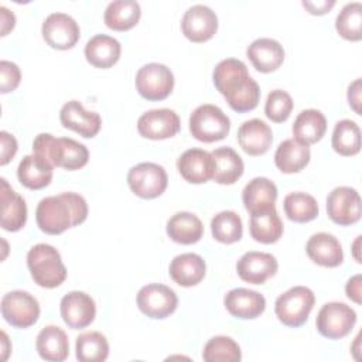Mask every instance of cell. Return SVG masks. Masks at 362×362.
<instances>
[{"mask_svg": "<svg viewBox=\"0 0 362 362\" xmlns=\"http://www.w3.org/2000/svg\"><path fill=\"white\" fill-rule=\"evenodd\" d=\"M284 214L290 221L294 222H310L317 218L320 208L317 199L307 192H290L283 199Z\"/></svg>", "mask_w": 362, "mask_h": 362, "instance_id": "obj_38", "label": "cell"}, {"mask_svg": "<svg viewBox=\"0 0 362 362\" xmlns=\"http://www.w3.org/2000/svg\"><path fill=\"white\" fill-rule=\"evenodd\" d=\"M59 120L65 129H71L86 139L95 137L102 127L99 113L86 110L79 100H69L64 103L59 110Z\"/></svg>", "mask_w": 362, "mask_h": 362, "instance_id": "obj_18", "label": "cell"}, {"mask_svg": "<svg viewBox=\"0 0 362 362\" xmlns=\"http://www.w3.org/2000/svg\"><path fill=\"white\" fill-rule=\"evenodd\" d=\"M338 34L349 41L362 38V4L359 1L346 3L335 18Z\"/></svg>", "mask_w": 362, "mask_h": 362, "instance_id": "obj_40", "label": "cell"}, {"mask_svg": "<svg viewBox=\"0 0 362 362\" xmlns=\"http://www.w3.org/2000/svg\"><path fill=\"white\" fill-rule=\"evenodd\" d=\"M229 130V117L221 107L215 105H199L189 116V132L199 141L214 143L222 140L228 136Z\"/></svg>", "mask_w": 362, "mask_h": 362, "instance_id": "obj_6", "label": "cell"}, {"mask_svg": "<svg viewBox=\"0 0 362 362\" xmlns=\"http://www.w3.org/2000/svg\"><path fill=\"white\" fill-rule=\"evenodd\" d=\"M332 148L341 156H355L361 150V129L356 122L342 119L335 123L332 137Z\"/></svg>", "mask_w": 362, "mask_h": 362, "instance_id": "obj_36", "label": "cell"}, {"mask_svg": "<svg viewBox=\"0 0 362 362\" xmlns=\"http://www.w3.org/2000/svg\"><path fill=\"white\" fill-rule=\"evenodd\" d=\"M356 324V313L348 304L341 301L325 303L315 318L318 332L328 339L346 337Z\"/></svg>", "mask_w": 362, "mask_h": 362, "instance_id": "obj_7", "label": "cell"}, {"mask_svg": "<svg viewBox=\"0 0 362 362\" xmlns=\"http://www.w3.org/2000/svg\"><path fill=\"white\" fill-rule=\"evenodd\" d=\"M223 305L229 314L236 318L253 320L263 314L266 308V298L256 290L236 287L225 294Z\"/></svg>", "mask_w": 362, "mask_h": 362, "instance_id": "obj_19", "label": "cell"}, {"mask_svg": "<svg viewBox=\"0 0 362 362\" xmlns=\"http://www.w3.org/2000/svg\"><path fill=\"white\" fill-rule=\"evenodd\" d=\"M127 184L134 195L144 199H153L165 191L168 177L163 165L144 161L129 170Z\"/></svg>", "mask_w": 362, "mask_h": 362, "instance_id": "obj_8", "label": "cell"}, {"mask_svg": "<svg viewBox=\"0 0 362 362\" xmlns=\"http://www.w3.org/2000/svg\"><path fill=\"white\" fill-rule=\"evenodd\" d=\"M177 170L191 184H202L212 178L214 158L204 148H188L177 160Z\"/></svg>", "mask_w": 362, "mask_h": 362, "instance_id": "obj_20", "label": "cell"}, {"mask_svg": "<svg viewBox=\"0 0 362 362\" xmlns=\"http://www.w3.org/2000/svg\"><path fill=\"white\" fill-rule=\"evenodd\" d=\"M167 235L177 243L181 245H192L197 243L204 233V225L201 219L187 211H181L174 214L167 221Z\"/></svg>", "mask_w": 362, "mask_h": 362, "instance_id": "obj_32", "label": "cell"}, {"mask_svg": "<svg viewBox=\"0 0 362 362\" xmlns=\"http://www.w3.org/2000/svg\"><path fill=\"white\" fill-rule=\"evenodd\" d=\"M314 303L315 296L311 288L305 286H294L276 298L274 313L280 322L296 328L308 320Z\"/></svg>", "mask_w": 362, "mask_h": 362, "instance_id": "obj_5", "label": "cell"}, {"mask_svg": "<svg viewBox=\"0 0 362 362\" xmlns=\"http://www.w3.org/2000/svg\"><path fill=\"white\" fill-rule=\"evenodd\" d=\"M181 30L192 42L208 41L218 30L216 13L205 4H194L185 10L181 18Z\"/></svg>", "mask_w": 362, "mask_h": 362, "instance_id": "obj_16", "label": "cell"}, {"mask_svg": "<svg viewBox=\"0 0 362 362\" xmlns=\"http://www.w3.org/2000/svg\"><path fill=\"white\" fill-rule=\"evenodd\" d=\"M359 243H361V236H356L354 245H352V252H354V257L358 263H361V256H359Z\"/></svg>", "mask_w": 362, "mask_h": 362, "instance_id": "obj_50", "label": "cell"}, {"mask_svg": "<svg viewBox=\"0 0 362 362\" xmlns=\"http://www.w3.org/2000/svg\"><path fill=\"white\" fill-rule=\"evenodd\" d=\"M348 102L356 115H361V78L348 86Z\"/></svg>", "mask_w": 362, "mask_h": 362, "instance_id": "obj_45", "label": "cell"}, {"mask_svg": "<svg viewBox=\"0 0 362 362\" xmlns=\"http://www.w3.org/2000/svg\"><path fill=\"white\" fill-rule=\"evenodd\" d=\"M291 110H293V99L290 93H287L283 89H273L272 92H269L264 103V113L272 122L274 123L286 122Z\"/></svg>", "mask_w": 362, "mask_h": 362, "instance_id": "obj_42", "label": "cell"}, {"mask_svg": "<svg viewBox=\"0 0 362 362\" xmlns=\"http://www.w3.org/2000/svg\"><path fill=\"white\" fill-rule=\"evenodd\" d=\"M311 158L310 147L298 140L286 139L283 140L274 153L276 167L286 174H293L301 171Z\"/></svg>", "mask_w": 362, "mask_h": 362, "instance_id": "obj_30", "label": "cell"}, {"mask_svg": "<svg viewBox=\"0 0 362 362\" xmlns=\"http://www.w3.org/2000/svg\"><path fill=\"white\" fill-rule=\"evenodd\" d=\"M277 269V259L272 253L257 250L246 252L236 263L239 277L252 284H263L267 279L276 274Z\"/></svg>", "mask_w": 362, "mask_h": 362, "instance_id": "obj_17", "label": "cell"}, {"mask_svg": "<svg viewBox=\"0 0 362 362\" xmlns=\"http://www.w3.org/2000/svg\"><path fill=\"white\" fill-rule=\"evenodd\" d=\"M273 141L270 126L262 119H250L243 122L238 129V143L249 156L264 154Z\"/></svg>", "mask_w": 362, "mask_h": 362, "instance_id": "obj_22", "label": "cell"}, {"mask_svg": "<svg viewBox=\"0 0 362 362\" xmlns=\"http://www.w3.org/2000/svg\"><path fill=\"white\" fill-rule=\"evenodd\" d=\"M1 351H3V355H1V359L3 361H6L7 359V354H8V351L11 349L10 346H8V338H7V335H6V332H1Z\"/></svg>", "mask_w": 362, "mask_h": 362, "instance_id": "obj_49", "label": "cell"}, {"mask_svg": "<svg viewBox=\"0 0 362 362\" xmlns=\"http://www.w3.org/2000/svg\"><path fill=\"white\" fill-rule=\"evenodd\" d=\"M41 33L45 42L55 49L72 48L81 35L76 20L72 16L61 11L51 13L45 17Z\"/></svg>", "mask_w": 362, "mask_h": 362, "instance_id": "obj_13", "label": "cell"}, {"mask_svg": "<svg viewBox=\"0 0 362 362\" xmlns=\"http://www.w3.org/2000/svg\"><path fill=\"white\" fill-rule=\"evenodd\" d=\"M180 116L168 107L147 110L137 120V130L140 136L151 140L173 137L180 132Z\"/></svg>", "mask_w": 362, "mask_h": 362, "instance_id": "obj_14", "label": "cell"}, {"mask_svg": "<svg viewBox=\"0 0 362 362\" xmlns=\"http://www.w3.org/2000/svg\"><path fill=\"white\" fill-rule=\"evenodd\" d=\"M27 266L33 280L40 287L54 288L66 279V267L59 252L48 243H37L28 250Z\"/></svg>", "mask_w": 362, "mask_h": 362, "instance_id": "obj_4", "label": "cell"}, {"mask_svg": "<svg viewBox=\"0 0 362 362\" xmlns=\"http://www.w3.org/2000/svg\"><path fill=\"white\" fill-rule=\"evenodd\" d=\"M141 16V7L136 0H113L103 13L105 24L116 31L130 30L137 24Z\"/></svg>", "mask_w": 362, "mask_h": 362, "instance_id": "obj_34", "label": "cell"}, {"mask_svg": "<svg viewBox=\"0 0 362 362\" xmlns=\"http://www.w3.org/2000/svg\"><path fill=\"white\" fill-rule=\"evenodd\" d=\"M1 315L16 328H28L34 325L40 317L38 300L23 290H13L1 298Z\"/></svg>", "mask_w": 362, "mask_h": 362, "instance_id": "obj_10", "label": "cell"}, {"mask_svg": "<svg viewBox=\"0 0 362 362\" xmlns=\"http://www.w3.org/2000/svg\"><path fill=\"white\" fill-rule=\"evenodd\" d=\"M0 202H1V228L8 232L20 230L27 222V205L7 182L0 178Z\"/></svg>", "mask_w": 362, "mask_h": 362, "instance_id": "obj_21", "label": "cell"}, {"mask_svg": "<svg viewBox=\"0 0 362 362\" xmlns=\"http://www.w3.org/2000/svg\"><path fill=\"white\" fill-rule=\"evenodd\" d=\"M308 257L324 267H337L344 262V252L339 240L327 232H318L308 238L305 245Z\"/></svg>", "mask_w": 362, "mask_h": 362, "instance_id": "obj_23", "label": "cell"}, {"mask_svg": "<svg viewBox=\"0 0 362 362\" xmlns=\"http://www.w3.org/2000/svg\"><path fill=\"white\" fill-rule=\"evenodd\" d=\"M215 88L223 95L228 105L239 113L253 110L260 100V88L249 75L247 66L238 58L219 61L212 72Z\"/></svg>", "mask_w": 362, "mask_h": 362, "instance_id": "obj_1", "label": "cell"}, {"mask_svg": "<svg viewBox=\"0 0 362 362\" xmlns=\"http://www.w3.org/2000/svg\"><path fill=\"white\" fill-rule=\"evenodd\" d=\"M75 351L76 359L81 362H103L109 356V344L103 334L88 331L78 335Z\"/></svg>", "mask_w": 362, "mask_h": 362, "instance_id": "obj_37", "label": "cell"}, {"mask_svg": "<svg viewBox=\"0 0 362 362\" xmlns=\"http://www.w3.org/2000/svg\"><path fill=\"white\" fill-rule=\"evenodd\" d=\"M134 83L141 98L147 100H163L173 92L174 75L167 65L150 62L139 68Z\"/></svg>", "mask_w": 362, "mask_h": 362, "instance_id": "obj_9", "label": "cell"}, {"mask_svg": "<svg viewBox=\"0 0 362 362\" xmlns=\"http://www.w3.org/2000/svg\"><path fill=\"white\" fill-rule=\"evenodd\" d=\"M168 273L177 284L191 287L205 277L206 263L197 253H181L171 260Z\"/></svg>", "mask_w": 362, "mask_h": 362, "instance_id": "obj_27", "label": "cell"}, {"mask_svg": "<svg viewBox=\"0 0 362 362\" xmlns=\"http://www.w3.org/2000/svg\"><path fill=\"white\" fill-rule=\"evenodd\" d=\"M59 311L64 322L72 329H81L90 325L96 315L95 300L85 291H69L59 303Z\"/></svg>", "mask_w": 362, "mask_h": 362, "instance_id": "obj_15", "label": "cell"}, {"mask_svg": "<svg viewBox=\"0 0 362 362\" xmlns=\"http://www.w3.org/2000/svg\"><path fill=\"white\" fill-rule=\"evenodd\" d=\"M54 174V165L40 154H27L18 163V181L30 189H41L47 187Z\"/></svg>", "mask_w": 362, "mask_h": 362, "instance_id": "obj_26", "label": "cell"}, {"mask_svg": "<svg viewBox=\"0 0 362 362\" xmlns=\"http://www.w3.org/2000/svg\"><path fill=\"white\" fill-rule=\"evenodd\" d=\"M362 204L358 191L352 187H335L327 197V214L338 225L348 226L361 219Z\"/></svg>", "mask_w": 362, "mask_h": 362, "instance_id": "obj_12", "label": "cell"}, {"mask_svg": "<svg viewBox=\"0 0 362 362\" xmlns=\"http://www.w3.org/2000/svg\"><path fill=\"white\" fill-rule=\"evenodd\" d=\"M361 274H355L352 276L348 281H346V286H345V291H346V296L355 301L356 304H361L362 303V298H361Z\"/></svg>", "mask_w": 362, "mask_h": 362, "instance_id": "obj_46", "label": "cell"}, {"mask_svg": "<svg viewBox=\"0 0 362 362\" xmlns=\"http://www.w3.org/2000/svg\"><path fill=\"white\" fill-rule=\"evenodd\" d=\"M38 355L44 361L61 362L69 355V341L65 331L57 325L44 327L35 341Z\"/></svg>", "mask_w": 362, "mask_h": 362, "instance_id": "obj_29", "label": "cell"}, {"mask_svg": "<svg viewBox=\"0 0 362 362\" xmlns=\"http://www.w3.org/2000/svg\"><path fill=\"white\" fill-rule=\"evenodd\" d=\"M240 358V346L233 338L226 335L212 337L202 351V359L205 362H238Z\"/></svg>", "mask_w": 362, "mask_h": 362, "instance_id": "obj_41", "label": "cell"}, {"mask_svg": "<svg viewBox=\"0 0 362 362\" xmlns=\"http://www.w3.org/2000/svg\"><path fill=\"white\" fill-rule=\"evenodd\" d=\"M0 14H1V35H6L10 30L14 28L16 16L6 6L0 7Z\"/></svg>", "mask_w": 362, "mask_h": 362, "instance_id": "obj_48", "label": "cell"}, {"mask_svg": "<svg viewBox=\"0 0 362 362\" xmlns=\"http://www.w3.org/2000/svg\"><path fill=\"white\" fill-rule=\"evenodd\" d=\"M122 52L120 42L107 34H96L88 40L85 45L86 61L96 68H110L113 66Z\"/></svg>", "mask_w": 362, "mask_h": 362, "instance_id": "obj_28", "label": "cell"}, {"mask_svg": "<svg viewBox=\"0 0 362 362\" xmlns=\"http://www.w3.org/2000/svg\"><path fill=\"white\" fill-rule=\"evenodd\" d=\"M88 216L86 199L76 192H61L42 198L35 209L38 228L48 235H59L64 230L82 223Z\"/></svg>", "mask_w": 362, "mask_h": 362, "instance_id": "obj_2", "label": "cell"}, {"mask_svg": "<svg viewBox=\"0 0 362 362\" xmlns=\"http://www.w3.org/2000/svg\"><path fill=\"white\" fill-rule=\"evenodd\" d=\"M291 130L296 140L310 146L325 134L327 119L318 109H304L294 119Z\"/></svg>", "mask_w": 362, "mask_h": 362, "instance_id": "obj_33", "label": "cell"}, {"mask_svg": "<svg viewBox=\"0 0 362 362\" xmlns=\"http://www.w3.org/2000/svg\"><path fill=\"white\" fill-rule=\"evenodd\" d=\"M0 89L1 93L14 90L21 79V71L17 64L3 59L0 62Z\"/></svg>", "mask_w": 362, "mask_h": 362, "instance_id": "obj_43", "label": "cell"}, {"mask_svg": "<svg viewBox=\"0 0 362 362\" xmlns=\"http://www.w3.org/2000/svg\"><path fill=\"white\" fill-rule=\"evenodd\" d=\"M214 158L212 180L218 184H235L243 174V160L232 147H218L211 151Z\"/></svg>", "mask_w": 362, "mask_h": 362, "instance_id": "obj_31", "label": "cell"}, {"mask_svg": "<svg viewBox=\"0 0 362 362\" xmlns=\"http://www.w3.org/2000/svg\"><path fill=\"white\" fill-rule=\"evenodd\" d=\"M246 55L259 72H273L284 61V48L274 38H256L246 48Z\"/></svg>", "mask_w": 362, "mask_h": 362, "instance_id": "obj_25", "label": "cell"}, {"mask_svg": "<svg viewBox=\"0 0 362 362\" xmlns=\"http://www.w3.org/2000/svg\"><path fill=\"white\" fill-rule=\"evenodd\" d=\"M277 199L276 184L266 177L252 178L242 191V201L250 215L274 208Z\"/></svg>", "mask_w": 362, "mask_h": 362, "instance_id": "obj_24", "label": "cell"}, {"mask_svg": "<svg viewBox=\"0 0 362 362\" xmlns=\"http://www.w3.org/2000/svg\"><path fill=\"white\" fill-rule=\"evenodd\" d=\"M211 232L221 243H235L242 238V219L235 211H221L211 219Z\"/></svg>", "mask_w": 362, "mask_h": 362, "instance_id": "obj_39", "label": "cell"}, {"mask_svg": "<svg viewBox=\"0 0 362 362\" xmlns=\"http://www.w3.org/2000/svg\"><path fill=\"white\" fill-rule=\"evenodd\" d=\"M139 310L156 320H161L173 314L177 308L178 298L173 288L160 283H150L143 286L136 297Z\"/></svg>", "mask_w": 362, "mask_h": 362, "instance_id": "obj_11", "label": "cell"}, {"mask_svg": "<svg viewBox=\"0 0 362 362\" xmlns=\"http://www.w3.org/2000/svg\"><path fill=\"white\" fill-rule=\"evenodd\" d=\"M0 146H1V148H0V164L6 165L16 156L18 144H17V140L13 134H10L6 130H1L0 132Z\"/></svg>", "mask_w": 362, "mask_h": 362, "instance_id": "obj_44", "label": "cell"}, {"mask_svg": "<svg viewBox=\"0 0 362 362\" xmlns=\"http://www.w3.org/2000/svg\"><path fill=\"white\" fill-rule=\"evenodd\" d=\"M249 229L252 238L256 242L264 245L277 242L283 235V222L279 212L276 211V206L269 211L250 215Z\"/></svg>", "mask_w": 362, "mask_h": 362, "instance_id": "obj_35", "label": "cell"}, {"mask_svg": "<svg viewBox=\"0 0 362 362\" xmlns=\"http://www.w3.org/2000/svg\"><path fill=\"white\" fill-rule=\"evenodd\" d=\"M33 153L47 158L54 167L65 170L82 168L89 160L85 144L71 137H55L51 133H40L33 141Z\"/></svg>", "mask_w": 362, "mask_h": 362, "instance_id": "obj_3", "label": "cell"}, {"mask_svg": "<svg viewBox=\"0 0 362 362\" xmlns=\"http://www.w3.org/2000/svg\"><path fill=\"white\" fill-rule=\"evenodd\" d=\"M335 4V0H321V1H310L303 0V6L311 13V14H325L329 11Z\"/></svg>", "mask_w": 362, "mask_h": 362, "instance_id": "obj_47", "label": "cell"}]
</instances>
